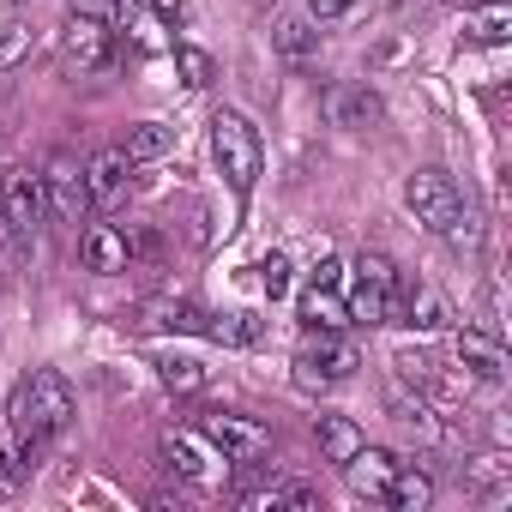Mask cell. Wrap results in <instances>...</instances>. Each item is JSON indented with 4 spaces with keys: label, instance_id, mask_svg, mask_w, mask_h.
Masks as SVG:
<instances>
[{
    "label": "cell",
    "instance_id": "1",
    "mask_svg": "<svg viewBox=\"0 0 512 512\" xmlns=\"http://www.w3.org/2000/svg\"><path fill=\"white\" fill-rule=\"evenodd\" d=\"M7 416H13L19 440H37V446L55 440L73 422V386H67V374H55V368L25 374L19 392H13V404H7Z\"/></svg>",
    "mask_w": 512,
    "mask_h": 512
},
{
    "label": "cell",
    "instance_id": "2",
    "mask_svg": "<svg viewBox=\"0 0 512 512\" xmlns=\"http://www.w3.org/2000/svg\"><path fill=\"white\" fill-rule=\"evenodd\" d=\"M211 157H217L223 181H229L241 199L253 193V181H260V169H266V145H260V133H253L247 115H235V109H217V115H211Z\"/></svg>",
    "mask_w": 512,
    "mask_h": 512
},
{
    "label": "cell",
    "instance_id": "3",
    "mask_svg": "<svg viewBox=\"0 0 512 512\" xmlns=\"http://www.w3.org/2000/svg\"><path fill=\"white\" fill-rule=\"evenodd\" d=\"M356 368H362L356 344H344L338 332H314V326H308V338H302V350H296V386H308V392H326V386L350 380Z\"/></svg>",
    "mask_w": 512,
    "mask_h": 512
},
{
    "label": "cell",
    "instance_id": "4",
    "mask_svg": "<svg viewBox=\"0 0 512 512\" xmlns=\"http://www.w3.org/2000/svg\"><path fill=\"white\" fill-rule=\"evenodd\" d=\"M199 434L229 458V464H260L272 452V428L253 422V416H235V410H205L199 416Z\"/></svg>",
    "mask_w": 512,
    "mask_h": 512
},
{
    "label": "cell",
    "instance_id": "5",
    "mask_svg": "<svg viewBox=\"0 0 512 512\" xmlns=\"http://www.w3.org/2000/svg\"><path fill=\"white\" fill-rule=\"evenodd\" d=\"M404 205L416 211L422 229L446 235V229L458 223V211H464V193H458V181H452L446 169H416V175L404 181Z\"/></svg>",
    "mask_w": 512,
    "mask_h": 512
},
{
    "label": "cell",
    "instance_id": "6",
    "mask_svg": "<svg viewBox=\"0 0 512 512\" xmlns=\"http://www.w3.org/2000/svg\"><path fill=\"white\" fill-rule=\"evenodd\" d=\"M61 61H67V67H79V73L109 67V61H115V31H109V19L67 13V25H61Z\"/></svg>",
    "mask_w": 512,
    "mask_h": 512
},
{
    "label": "cell",
    "instance_id": "7",
    "mask_svg": "<svg viewBox=\"0 0 512 512\" xmlns=\"http://www.w3.org/2000/svg\"><path fill=\"white\" fill-rule=\"evenodd\" d=\"M43 211L55 223H85L91 217V187H85V169L79 163L49 157V169H43Z\"/></svg>",
    "mask_w": 512,
    "mask_h": 512
},
{
    "label": "cell",
    "instance_id": "8",
    "mask_svg": "<svg viewBox=\"0 0 512 512\" xmlns=\"http://www.w3.org/2000/svg\"><path fill=\"white\" fill-rule=\"evenodd\" d=\"M326 115H332V127L368 133V127H380V121H386V97H380L368 79H344V85H332V91H326Z\"/></svg>",
    "mask_w": 512,
    "mask_h": 512
},
{
    "label": "cell",
    "instance_id": "9",
    "mask_svg": "<svg viewBox=\"0 0 512 512\" xmlns=\"http://www.w3.org/2000/svg\"><path fill=\"white\" fill-rule=\"evenodd\" d=\"M163 458H169V470H175V476H187V482H211V476L229 464V458L199 434V428H169V434H163Z\"/></svg>",
    "mask_w": 512,
    "mask_h": 512
},
{
    "label": "cell",
    "instance_id": "10",
    "mask_svg": "<svg viewBox=\"0 0 512 512\" xmlns=\"http://www.w3.org/2000/svg\"><path fill=\"white\" fill-rule=\"evenodd\" d=\"M452 362H458V374H464V380H488V386H500V380H506V350H500V338H494V332H476V326L452 332Z\"/></svg>",
    "mask_w": 512,
    "mask_h": 512
},
{
    "label": "cell",
    "instance_id": "11",
    "mask_svg": "<svg viewBox=\"0 0 512 512\" xmlns=\"http://www.w3.org/2000/svg\"><path fill=\"white\" fill-rule=\"evenodd\" d=\"M0 211H7V223H13L19 241H31V229L43 223V175L7 169V181H0Z\"/></svg>",
    "mask_w": 512,
    "mask_h": 512
},
{
    "label": "cell",
    "instance_id": "12",
    "mask_svg": "<svg viewBox=\"0 0 512 512\" xmlns=\"http://www.w3.org/2000/svg\"><path fill=\"white\" fill-rule=\"evenodd\" d=\"M338 470H344V482H350L356 500H380V506H386V488H392V476H398V458H392L386 446H368V440H362V452H356L350 464H338Z\"/></svg>",
    "mask_w": 512,
    "mask_h": 512
},
{
    "label": "cell",
    "instance_id": "13",
    "mask_svg": "<svg viewBox=\"0 0 512 512\" xmlns=\"http://www.w3.org/2000/svg\"><path fill=\"white\" fill-rule=\"evenodd\" d=\"M79 253H85V272H97V278H121L133 266L127 260V229H115V223H91Z\"/></svg>",
    "mask_w": 512,
    "mask_h": 512
},
{
    "label": "cell",
    "instance_id": "14",
    "mask_svg": "<svg viewBox=\"0 0 512 512\" xmlns=\"http://www.w3.org/2000/svg\"><path fill=\"white\" fill-rule=\"evenodd\" d=\"M133 157L121 151V145H109V151H97L91 163H85V187H91V205H115L121 193H127V181H133Z\"/></svg>",
    "mask_w": 512,
    "mask_h": 512
},
{
    "label": "cell",
    "instance_id": "15",
    "mask_svg": "<svg viewBox=\"0 0 512 512\" xmlns=\"http://www.w3.org/2000/svg\"><path fill=\"white\" fill-rule=\"evenodd\" d=\"M404 326H416V332H446L452 326V308L428 278H416V284L404 278Z\"/></svg>",
    "mask_w": 512,
    "mask_h": 512
},
{
    "label": "cell",
    "instance_id": "16",
    "mask_svg": "<svg viewBox=\"0 0 512 512\" xmlns=\"http://www.w3.org/2000/svg\"><path fill=\"white\" fill-rule=\"evenodd\" d=\"M314 434H320V452H326V464H350L356 452H362V428H356V416H338V410H320L314 416Z\"/></svg>",
    "mask_w": 512,
    "mask_h": 512
},
{
    "label": "cell",
    "instance_id": "17",
    "mask_svg": "<svg viewBox=\"0 0 512 512\" xmlns=\"http://www.w3.org/2000/svg\"><path fill=\"white\" fill-rule=\"evenodd\" d=\"M464 37L482 43V49H506L512 43V7L506 0H482V7L464 13Z\"/></svg>",
    "mask_w": 512,
    "mask_h": 512
},
{
    "label": "cell",
    "instance_id": "18",
    "mask_svg": "<svg viewBox=\"0 0 512 512\" xmlns=\"http://www.w3.org/2000/svg\"><path fill=\"white\" fill-rule=\"evenodd\" d=\"M302 320H308L314 332H344V326H350V302H344L332 284H308V296H302Z\"/></svg>",
    "mask_w": 512,
    "mask_h": 512
},
{
    "label": "cell",
    "instance_id": "19",
    "mask_svg": "<svg viewBox=\"0 0 512 512\" xmlns=\"http://www.w3.org/2000/svg\"><path fill=\"white\" fill-rule=\"evenodd\" d=\"M428 500H434V476L416 470V464H398V476L386 488V506L392 512H428Z\"/></svg>",
    "mask_w": 512,
    "mask_h": 512
},
{
    "label": "cell",
    "instance_id": "20",
    "mask_svg": "<svg viewBox=\"0 0 512 512\" xmlns=\"http://www.w3.org/2000/svg\"><path fill=\"white\" fill-rule=\"evenodd\" d=\"M121 151H127L133 163H157V157H169V151H175V127H169V121H133Z\"/></svg>",
    "mask_w": 512,
    "mask_h": 512
},
{
    "label": "cell",
    "instance_id": "21",
    "mask_svg": "<svg viewBox=\"0 0 512 512\" xmlns=\"http://www.w3.org/2000/svg\"><path fill=\"white\" fill-rule=\"evenodd\" d=\"M320 19H296V13H284L278 19V31H272V43H278V55H290V61H308L314 49H320V31H314Z\"/></svg>",
    "mask_w": 512,
    "mask_h": 512
},
{
    "label": "cell",
    "instance_id": "22",
    "mask_svg": "<svg viewBox=\"0 0 512 512\" xmlns=\"http://www.w3.org/2000/svg\"><path fill=\"white\" fill-rule=\"evenodd\" d=\"M169 55H175V73H181L187 91H211V85H217V61H211L199 43H175Z\"/></svg>",
    "mask_w": 512,
    "mask_h": 512
},
{
    "label": "cell",
    "instance_id": "23",
    "mask_svg": "<svg viewBox=\"0 0 512 512\" xmlns=\"http://www.w3.org/2000/svg\"><path fill=\"white\" fill-rule=\"evenodd\" d=\"M211 338L247 350V344H260V338H266V320H260V314H211Z\"/></svg>",
    "mask_w": 512,
    "mask_h": 512
},
{
    "label": "cell",
    "instance_id": "24",
    "mask_svg": "<svg viewBox=\"0 0 512 512\" xmlns=\"http://www.w3.org/2000/svg\"><path fill=\"white\" fill-rule=\"evenodd\" d=\"M350 272H356V284H368V290H380V296H392V290L404 284V278H398V266L386 260V253H380V247H368V253H356V266H350Z\"/></svg>",
    "mask_w": 512,
    "mask_h": 512
},
{
    "label": "cell",
    "instance_id": "25",
    "mask_svg": "<svg viewBox=\"0 0 512 512\" xmlns=\"http://www.w3.org/2000/svg\"><path fill=\"white\" fill-rule=\"evenodd\" d=\"M157 380L169 386V392H199L205 386V362H193V356H157Z\"/></svg>",
    "mask_w": 512,
    "mask_h": 512
},
{
    "label": "cell",
    "instance_id": "26",
    "mask_svg": "<svg viewBox=\"0 0 512 512\" xmlns=\"http://www.w3.org/2000/svg\"><path fill=\"white\" fill-rule=\"evenodd\" d=\"M464 482H470L476 494H506V488H512V476H506L500 458H476V464L464 470Z\"/></svg>",
    "mask_w": 512,
    "mask_h": 512
},
{
    "label": "cell",
    "instance_id": "27",
    "mask_svg": "<svg viewBox=\"0 0 512 512\" xmlns=\"http://www.w3.org/2000/svg\"><path fill=\"white\" fill-rule=\"evenodd\" d=\"M163 31H169V25H163L157 13H139V31H133V43H139L145 55H169V49H175V37H163Z\"/></svg>",
    "mask_w": 512,
    "mask_h": 512
},
{
    "label": "cell",
    "instance_id": "28",
    "mask_svg": "<svg viewBox=\"0 0 512 512\" xmlns=\"http://www.w3.org/2000/svg\"><path fill=\"white\" fill-rule=\"evenodd\" d=\"M260 284H266L272 302L290 296V260H284V253H266V260H260Z\"/></svg>",
    "mask_w": 512,
    "mask_h": 512
},
{
    "label": "cell",
    "instance_id": "29",
    "mask_svg": "<svg viewBox=\"0 0 512 512\" xmlns=\"http://www.w3.org/2000/svg\"><path fill=\"white\" fill-rule=\"evenodd\" d=\"M31 55V25H0V67H19Z\"/></svg>",
    "mask_w": 512,
    "mask_h": 512
},
{
    "label": "cell",
    "instance_id": "30",
    "mask_svg": "<svg viewBox=\"0 0 512 512\" xmlns=\"http://www.w3.org/2000/svg\"><path fill=\"white\" fill-rule=\"evenodd\" d=\"M151 13H157L163 25H175V31H181V25L193 19V0H151Z\"/></svg>",
    "mask_w": 512,
    "mask_h": 512
},
{
    "label": "cell",
    "instance_id": "31",
    "mask_svg": "<svg viewBox=\"0 0 512 512\" xmlns=\"http://www.w3.org/2000/svg\"><path fill=\"white\" fill-rule=\"evenodd\" d=\"M73 13H85V19H121V0H73Z\"/></svg>",
    "mask_w": 512,
    "mask_h": 512
},
{
    "label": "cell",
    "instance_id": "32",
    "mask_svg": "<svg viewBox=\"0 0 512 512\" xmlns=\"http://www.w3.org/2000/svg\"><path fill=\"white\" fill-rule=\"evenodd\" d=\"M19 482H25V470H19V458H13L7 446H0V494H13Z\"/></svg>",
    "mask_w": 512,
    "mask_h": 512
},
{
    "label": "cell",
    "instance_id": "33",
    "mask_svg": "<svg viewBox=\"0 0 512 512\" xmlns=\"http://www.w3.org/2000/svg\"><path fill=\"white\" fill-rule=\"evenodd\" d=\"M344 272H350L344 260H320V266H314L308 278H314V284H332V290H338V284H344Z\"/></svg>",
    "mask_w": 512,
    "mask_h": 512
},
{
    "label": "cell",
    "instance_id": "34",
    "mask_svg": "<svg viewBox=\"0 0 512 512\" xmlns=\"http://www.w3.org/2000/svg\"><path fill=\"white\" fill-rule=\"evenodd\" d=\"M308 13L314 19H338V13H350V0H308Z\"/></svg>",
    "mask_w": 512,
    "mask_h": 512
},
{
    "label": "cell",
    "instance_id": "35",
    "mask_svg": "<svg viewBox=\"0 0 512 512\" xmlns=\"http://www.w3.org/2000/svg\"><path fill=\"white\" fill-rule=\"evenodd\" d=\"M440 7H464L470 13V7H482V0H440Z\"/></svg>",
    "mask_w": 512,
    "mask_h": 512
},
{
    "label": "cell",
    "instance_id": "36",
    "mask_svg": "<svg viewBox=\"0 0 512 512\" xmlns=\"http://www.w3.org/2000/svg\"><path fill=\"white\" fill-rule=\"evenodd\" d=\"M7 235H13V223H7V211H0V241H7Z\"/></svg>",
    "mask_w": 512,
    "mask_h": 512
}]
</instances>
